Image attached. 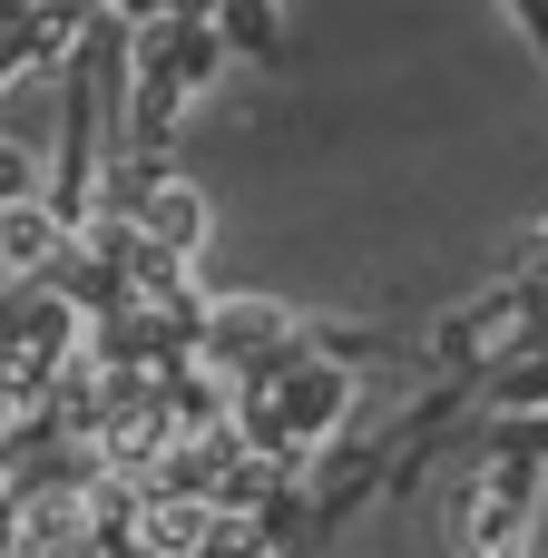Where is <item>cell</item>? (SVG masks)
<instances>
[{"instance_id":"5b68a950","label":"cell","mask_w":548,"mask_h":558,"mask_svg":"<svg viewBox=\"0 0 548 558\" xmlns=\"http://www.w3.org/2000/svg\"><path fill=\"white\" fill-rule=\"evenodd\" d=\"M147 549H157V558H186V549H206V510H196V500H167V510L147 520Z\"/></svg>"},{"instance_id":"6da1fadb","label":"cell","mask_w":548,"mask_h":558,"mask_svg":"<svg viewBox=\"0 0 548 558\" xmlns=\"http://www.w3.org/2000/svg\"><path fill=\"white\" fill-rule=\"evenodd\" d=\"M275 441H314L333 412H343V373H294V383H275Z\"/></svg>"},{"instance_id":"7a4b0ae2","label":"cell","mask_w":548,"mask_h":558,"mask_svg":"<svg viewBox=\"0 0 548 558\" xmlns=\"http://www.w3.org/2000/svg\"><path fill=\"white\" fill-rule=\"evenodd\" d=\"M137 216H147V235H157L167 255H186V245L206 235V196H196V186H147Z\"/></svg>"},{"instance_id":"8992f818","label":"cell","mask_w":548,"mask_h":558,"mask_svg":"<svg viewBox=\"0 0 548 558\" xmlns=\"http://www.w3.org/2000/svg\"><path fill=\"white\" fill-rule=\"evenodd\" d=\"M0 206H29V147L0 137Z\"/></svg>"},{"instance_id":"3957f363","label":"cell","mask_w":548,"mask_h":558,"mask_svg":"<svg viewBox=\"0 0 548 558\" xmlns=\"http://www.w3.org/2000/svg\"><path fill=\"white\" fill-rule=\"evenodd\" d=\"M59 245V216L49 206H0V275H39Z\"/></svg>"},{"instance_id":"277c9868","label":"cell","mask_w":548,"mask_h":558,"mask_svg":"<svg viewBox=\"0 0 548 558\" xmlns=\"http://www.w3.org/2000/svg\"><path fill=\"white\" fill-rule=\"evenodd\" d=\"M265 333H284L275 304H216V353H255Z\"/></svg>"}]
</instances>
